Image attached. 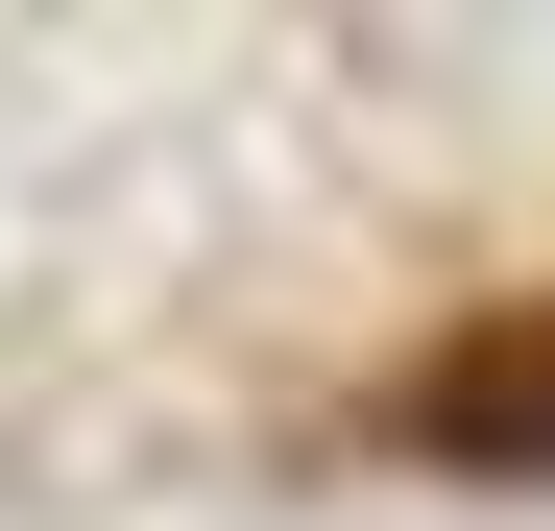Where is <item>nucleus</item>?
Listing matches in <instances>:
<instances>
[{"label": "nucleus", "mask_w": 555, "mask_h": 531, "mask_svg": "<svg viewBox=\"0 0 555 531\" xmlns=\"http://www.w3.org/2000/svg\"><path fill=\"white\" fill-rule=\"evenodd\" d=\"M387 435L435 483H555V290H507V314H459L435 363L387 387Z\"/></svg>", "instance_id": "obj_1"}]
</instances>
